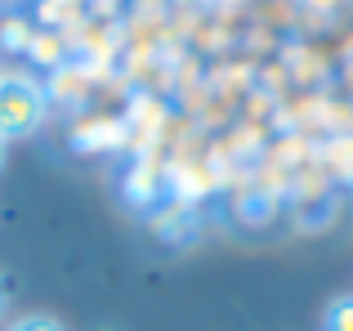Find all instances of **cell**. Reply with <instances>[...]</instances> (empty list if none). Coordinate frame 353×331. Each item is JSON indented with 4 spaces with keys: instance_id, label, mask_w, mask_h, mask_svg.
<instances>
[{
    "instance_id": "obj_1",
    "label": "cell",
    "mask_w": 353,
    "mask_h": 331,
    "mask_svg": "<svg viewBox=\"0 0 353 331\" xmlns=\"http://www.w3.org/2000/svg\"><path fill=\"white\" fill-rule=\"evenodd\" d=\"M50 117L45 86L27 72H0V143L32 139Z\"/></svg>"
},
{
    "instance_id": "obj_2",
    "label": "cell",
    "mask_w": 353,
    "mask_h": 331,
    "mask_svg": "<svg viewBox=\"0 0 353 331\" xmlns=\"http://www.w3.org/2000/svg\"><path fill=\"white\" fill-rule=\"evenodd\" d=\"M322 331H353V291L349 296H336L322 314Z\"/></svg>"
},
{
    "instance_id": "obj_3",
    "label": "cell",
    "mask_w": 353,
    "mask_h": 331,
    "mask_svg": "<svg viewBox=\"0 0 353 331\" xmlns=\"http://www.w3.org/2000/svg\"><path fill=\"white\" fill-rule=\"evenodd\" d=\"M5 331H63V323L50 318V314H23V318H14Z\"/></svg>"
},
{
    "instance_id": "obj_4",
    "label": "cell",
    "mask_w": 353,
    "mask_h": 331,
    "mask_svg": "<svg viewBox=\"0 0 353 331\" xmlns=\"http://www.w3.org/2000/svg\"><path fill=\"white\" fill-rule=\"evenodd\" d=\"M0 45H5V50H27V45H32V32H23L18 23H5L0 27Z\"/></svg>"
},
{
    "instance_id": "obj_5",
    "label": "cell",
    "mask_w": 353,
    "mask_h": 331,
    "mask_svg": "<svg viewBox=\"0 0 353 331\" xmlns=\"http://www.w3.org/2000/svg\"><path fill=\"white\" fill-rule=\"evenodd\" d=\"M0 314H5V282H0Z\"/></svg>"
},
{
    "instance_id": "obj_6",
    "label": "cell",
    "mask_w": 353,
    "mask_h": 331,
    "mask_svg": "<svg viewBox=\"0 0 353 331\" xmlns=\"http://www.w3.org/2000/svg\"><path fill=\"white\" fill-rule=\"evenodd\" d=\"M5 148H9V143H0V170H5Z\"/></svg>"
}]
</instances>
